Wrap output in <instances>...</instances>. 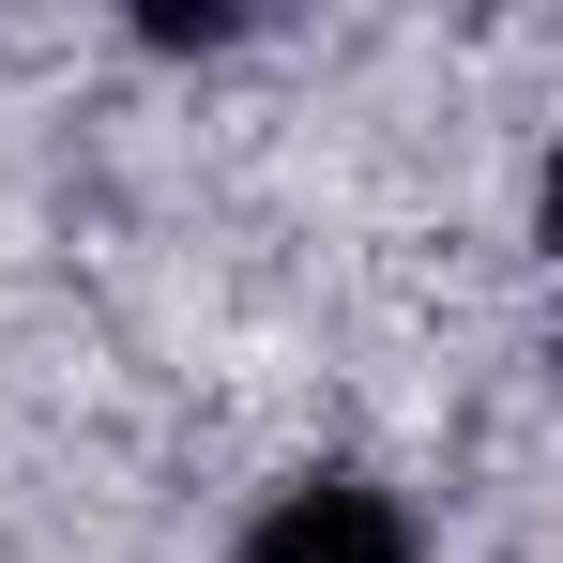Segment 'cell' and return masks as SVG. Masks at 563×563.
I'll use <instances>...</instances> for the list:
<instances>
[{
  "mask_svg": "<svg viewBox=\"0 0 563 563\" xmlns=\"http://www.w3.org/2000/svg\"><path fill=\"white\" fill-rule=\"evenodd\" d=\"M244 563H427V533H411V503L366 487V472H305V487L260 503Z\"/></svg>",
  "mask_w": 563,
  "mask_h": 563,
  "instance_id": "1",
  "label": "cell"
}]
</instances>
